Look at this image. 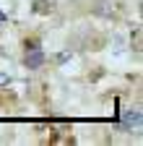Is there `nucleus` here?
Here are the masks:
<instances>
[{
    "mask_svg": "<svg viewBox=\"0 0 143 146\" xmlns=\"http://www.w3.org/2000/svg\"><path fill=\"white\" fill-rule=\"evenodd\" d=\"M68 58H70V52H60V55H57V63H65Z\"/></svg>",
    "mask_w": 143,
    "mask_h": 146,
    "instance_id": "3",
    "label": "nucleus"
},
{
    "mask_svg": "<svg viewBox=\"0 0 143 146\" xmlns=\"http://www.w3.org/2000/svg\"><path fill=\"white\" fill-rule=\"evenodd\" d=\"M140 123H143V112L135 107V110H128L125 117L120 120V131L125 133H133V131H140Z\"/></svg>",
    "mask_w": 143,
    "mask_h": 146,
    "instance_id": "2",
    "label": "nucleus"
},
{
    "mask_svg": "<svg viewBox=\"0 0 143 146\" xmlns=\"http://www.w3.org/2000/svg\"><path fill=\"white\" fill-rule=\"evenodd\" d=\"M44 60H47V55H44V50L39 47V42H26L24 65H26L29 70H37V68H42V65H44Z\"/></svg>",
    "mask_w": 143,
    "mask_h": 146,
    "instance_id": "1",
    "label": "nucleus"
},
{
    "mask_svg": "<svg viewBox=\"0 0 143 146\" xmlns=\"http://www.w3.org/2000/svg\"><path fill=\"white\" fill-rule=\"evenodd\" d=\"M5 21H8V16H5L3 11H0V24H5Z\"/></svg>",
    "mask_w": 143,
    "mask_h": 146,
    "instance_id": "4",
    "label": "nucleus"
}]
</instances>
